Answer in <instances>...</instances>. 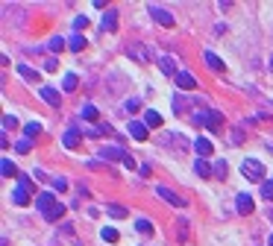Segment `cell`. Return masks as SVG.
Instances as JSON below:
<instances>
[{"label": "cell", "instance_id": "obj_1", "mask_svg": "<svg viewBox=\"0 0 273 246\" xmlns=\"http://www.w3.org/2000/svg\"><path fill=\"white\" fill-rule=\"evenodd\" d=\"M241 173H244L250 182H265V164H262L259 158H244Z\"/></svg>", "mask_w": 273, "mask_h": 246}, {"label": "cell", "instance_id": "obj_2", "mask_svg": "<svg viewBox=\"0 0 273 246\" xmlns=\"http://www.w3.org/2000/svg\"><path fill=\"white\" fill-rule=\"evenodd\" d=\"M147 9H150V15H153L156 23H162V26H174V15H171L168 9H162V6H156V3H150Z\"/></svg>", "mask_w": 273, "mask_h": 246}, {"label": "cell", "instance_id": "obj_3", "mask_svg": "<svg viewBox=\"0 0 273 246\" xmlns=\"http://www.w3.org/2000/svg\"><path fill=\"white\" fill-rule=\"evenodd\" d=\"M156 194H159V197H162L165 202H171L174 208H185V197H179V194H174L171 188H165V185H159V188H156Z\"/></svg>", "mask_w": 273, "mask_h": 246}, {"label": "cell", "instance_id": "obj_4", "mask_svg": "<svg viewBox=\"0 0 273 246\" xmlns=\"http://www.w3.org/2000/svg\"><path fill=\"white\" fill-rule=\"evenodd\" d=\"M159 144H162V147L174 144V150H188V141H185L182 135H176V132H165V135L159 138Z\"/></svg>", "mask_w": 273, "mask_h": 246}, {"label": "cell", "instance_id": "obj_5", "mask_svg": "<svg viewBox=\"0 0 273 246\" xmlns=\"http://www.w3.org/2000/svg\"><path fill=\"white\" fill-rule=\"evenodd\" d=\"M235 208H238V214H253V208H256V202H253V197L250 194H238L235 197Z\"/></svg>", "mask_w": 273, "mask_h": 246}, {"label": "cell", "instance_id": "obj_6", "mask_svg": "<svg viewBox=\"0 0 273 246\" xmlns=\"http://www.w3.org/2000/svg\"><path fill=\"white\" fill-rule=\"evenodd\" d=\"M79 141H82V132H79L76 126H71V129L62 135V144H65L68 150H76V147H79Z\"/></svg>", "mask_w": 273, "mask_h": 246}, {"label": "cell", "instance_id": "obj_7", "mask_svg": "<svg viewBox=\"0 0 273 246\" xmlns=\"http://www.w3.org/2000/svg\"><path fill=\"white\" fill-rule=\"evenodd\" d=\"M100 158H109V161H124L126 158V150L124 147H100Z\"/></svg>", "mask_w": 273, "mask_h": 246}, {"label": "cell", "instance_id": "obj_8", "mask_svg": "<svg viewBox=\"0 0 273 246\" xmlns=\"http://www.w3.org/2000/svg\"><path fill=\"white\" fill-rule=\"evenodd\" d=\"M35 205H38V211L41 214H47L53 205H56V194H50V191H44V194H38V200H35Z\"/></svg>", "mask_w": 273, "mask_h": 246}, {"label": "cell", "instance_id": "obj_9", "mask_svg": "<svg viewBox=\"0 0 273 246\" xmlns=\"http://www.w3.org/2000/svg\"><path fill=\"white\" fill-rule=\"evenodd\" d=\"M176 85H179L182 91H191V88L197 85V79H194L191 70H179V73H176Z\"/></svg>", "mask_w": 273, "mask_h": 246}, {"label": "cell", "instance_id": "obj_10", "mask_svg": "<svg viewBox=\"0 0 273 246\" xmlns=\"http://www.w3.org/2000/svg\"><path fill=\"white\" fill-rule=\"evenodd\" d=\"M159 67H162V73H165V76H174V79H176V73H179L171 56H159Z\"/></svg>", "mask_w": 273, "mask_h": 246}, {"label": "cell", "instance_id": "obj_11", "mask_svg": "<svg viewBox=\"0 0 273 246\" xmlns=\"http://www.w3.org/2000/svg\"><path fill=\"white\" fill-rule=\"evenodd\" d=\"M41 100H44V103H50L53 109L62 103V100H59V91H56V88H50V85H41Z\"/></svg>", "mask_w": 273, "mask_h": 246}, {"label": "cell", "instance_id": "obj_12", "mask_svg": "<svg viewBox=\"0 0 273 246\" xmlns=\"http://www.w3.org/2000/svg\"><path fill=\"white\" fill-rule=\"evenodd\" d=\"M221 123H223V114L221 112H206V129H212V132H218L221 129Z\"/></svg>", "mask_w": 273, "mask_h": 246}, {"label": "cell", "instance_id": "obj_13", "mask_svg": "<svg viewBox=\"0 0 273 246\" xmlns=\"http://www.w3.org/2000/svg\"><path fill=\"white\" fill-rule=\"evenodd\" d=\"M203 59H206V65H209L212 70H218V73H223V70H226V65L221 62V56H215L212 50H206V56H203Z\"/></svg>", "mask_w": 273, "mask_h": 246}, {"label": "cell", "instance_id": "obj_14", "mask_svg": "<svg viewBox=\"0 0 273 246\" xmlns=\"http://www.w3.org/2000/svg\"><path fill=\"white\" fill-rule=\"evenodd\" d=\"M129 135H132L135 141H144V138H147V123H141V120H132V123H129Z\"/></svg>", "mask_w": 273, "mask_h": 246}, {"label": "cell", "instance_id": "obj_15", "mask_svg": "<svg viewBox=\"0 0 273 246\" xmlns=\"http://www.w3.org/2000/svg\"><path fill=\"white\" fill-rule=\"evenodd\" d=\"M103 29H106V32H115V29H118V12H115V9H109V12L103 15Z\"/></svg>", "mask_w": 273, "mask_h": 246}, {"label": "cell", "instance_id": "obj_16", "mask_svg": "<svg viewBox=\"0 0 273 246\" xmlns=\"http://www.w3.org/2000/svg\"><path fill=\"white\" fill-rule=\"evenodd\" d=\"M194 150H197L200 158H206V156H212V141H209V138H197V141H194Z\"/></svg>", "mask_w": 273, "mask_h": 246}, {"label": "cell", "instance_id": "obj_17", "mask_svg": "<svg viewBox=\"0 0 273 246\" xmlns=\"http://www.w3.org/2000/svg\"><path fill=\"white\" fill-rule=\"evenodd\" d=\"M194 170H197V176H203V179L212 176V164H209L206 158H197V161H194Z\"/></svg>", "mask_w": 273, "mask_h": 246}, {"label": "cell", "instance_id": "obj_18", "mask_svg": "<svg viewBox=\"0 0 273 246\" xmlns=\"http://www.w3.org/2000/svg\"><path fill=\"white\" fill-rule=\"evenodd\" d=\"M144 123H147V129H159L162 126V114L159 112H147L144 114Z\"/></svg>", "mask_w": 273, "mask_h": 246}, {"label": "cell", "instance_id": "obj_19", "mask_svg": "<svg viewBox=\"0 0 273 246\" xmlns=\"http://www.w3.org/2000/svg\"><path fill=\"white\" fill-rule=\"evenodd\" d=\"M126 50H129V56H132L135 62H147V50H144V47H138V44H129Z\"/></svg>", "mask_w": 273, "mask_h": 246}, {"label": "cell", "instance_id": "obj_20", "mask_svg": "<svg viewBox=\"0 0 273 246\" xmlns=\"http://www.w3.org/2000/svg\"><path fill=\"white\" fill-rule=\"evenodd\" d=\"M18 73H21V76H24V79H26V82H38V73H35V70H32V67H26V65H24V62H21V65H18Z\"/></svg>", "mask_w": 273, "mask_h": 246}, {"label": "cell", "instance_id": "obj_21", "mask_svg": "<svg viewBox=\"0 0 273 246\" xmlns=\"http://www.w3.org/2000/svg\"><path fill=\"white\" fill-rule=\"evenodd\" d=\"M65 211H68V208H65L62 202H56V205H53V208H50L44 217H47V220H62V217H65Z\"/></svg>", "mask_w": 273, "mask_h": 246}, {"label": "cell", "instance_id": "obj_22", "mask_svg": "<svg viewBox=\"0 0 273 246\" xmlns=\"http://www.w3.org/2000/svg\"><path fill=\"white\" fill-rule=\"evenodd\" d=\"M12 202H15V205H26V202H29V194H26L24 188H15V194H12Z\"/></svg>", "mask_w": 273, "mask_h": 246}, {"label": "cell", "instance_id": "obj_23", "mask_svg": "<svg viewBox=\"0 0 273 246\" xmlns=\"http://www.w3.org/2000/svg\"><path fill=\"white\" fill-rule=\"evenodd\" d=\"M68 44H71V50H76V53H79V50H85V38H82V35H79V32H74V35H71V41H68Z\"/></svg>", "mask_w": 273, "mask_h": 246}, {"label": "cell", "instance_id": "obj_24", "mask_svg": "<svg viewBox=\"0 0 273 246\" xmlns=\"http://www.w3.org/2000/svg\"><path fill=\"white\" fill-rule=\"evenodd\" d=\"M24 135H26L29 141L38 138V135H41V123H26V126H24Z\"/></svg>", "mask_w": 273, "mask_h": 246}, {"label": "cell", "instance_id": "obj_25", "mask_svg": "<svg viewBox=\"0 0 273 246\" xmlns=\"http://www.w3.org/2000/svg\"><path fill=\"white\" fill-rule=\"evenodd\" d=\"M176 235H179V241H188V220L185 217L176 220Z\"/></svg>", "mask_w": 273, "mask_h": 246}, {"label": "cell", "instance_id": "obj_26", "mask_svg": "<svg viewBox=\"0 0 273 246\" xmlns=\"http://www.w3.org/2000/svg\"><path fill=\"white\" fill-rule=\"evenodd\" d=\"M100 238H103V241H109V244H118V241H121V235H118V229H109V226H106V229L100 232Z\"/></svg>", "mask_w": 273, "mask_h": 246}, {"label": "cell", "instance_id": "obj_27", "mask_svg": "<svg viewBox=\"0 0 273 246\" xmlns=\"http://www.w3.org/2000/svg\"><path fill=\"white\" fill-rule=\"evenodd\" d=\"M0 173H3V176H18V170H15V164H12L9 158L0 161Z\"/></svg>", "mask_w": 273, "mask_h": 246}, {"label": "cell", "instance_id": "obj_28", "mask_svg": "<svg viewBox=\"0 0 273 246\" xmlns=\"http://www.w3.org/2000/svg\"><path fill=\"white\" fill-rule=\"evenodd\" d=\"M82 117H85V120H97V117H100L97 106H82Z\"/></svg>", "mask_w": 273, "mask_h": 246}, {"label": "cell", "instance_id": "obj_29", "mask_svg": "<svg viewBox=\"0 0 273 246\" xmlns=\"http://www.w3.org/2000/svg\"><path fill=\"white\" fill-rule=\"evenodd\" d=\"M62 85H65V91H74V88H76V85H79V79H76V73H68V76H65V82H62Z\"/></svg>", "mask_w": 273, "mask_h": 246}, {"label": "cell", "instance_id": "obj_30", "mask_svg": "<svg viewBox=\"0 0 273 246\" xmlns=\"http://www.w3.org/2000/svg\"><path fill=\"white\" fill-rule=\"evenodd\" d=\"M135 229H138L141 235H153V226H150V220H135Z\"/></svg>", "mask_w": 273, "mask_h": 246}, {"label": "cell", "instance_id": "obj_31", "mask_svg": "<svg viewBox=\"0 0 273 246\" xmlns=\"http://www.w3.org/2000/svg\"><path fill=\"white\" fill-rule=\"evenodd\" d=\"M15 150H18V153H29V150H32V141H29V138H21V141L15 144Z\"/></svg>", "mask_w": 273, "mask_h": 246}, {"label": "cell", "instance_id": "obj_32", "mask_svg": "<svg viewBox=\"0 0 273 246\" xmlns=\"http://www.w3.org/2000/svg\"><path fill=\"white\" fill-rule=\"evenodd\" d=\"M226 173H229L226 161H218V164H215V176H218V179H226Z\"/></svg>", "mask_w": 273, "mask_h": 246}, {"label": "cell", "instance_id": "obj_33", "mask_svg": "<svg viewBox=\"0 0 273 246\" xmlns=\"http://www.w3.org/2000/svg\"><path fill=\"white\" fill-rule=\"evenodd\" d=\"M18 188H24L26 194H32V182H29V176H24V173H21V176H18Z\"/></svg>", "mask_w": 273, "mask_h": 246}, {"label": "cell", "instance_id": "obj_34", "mask_svg": "<svg viewBox=\"0 0 273 246\" xmlns=\"http://www.w3.org/2000/svg\"><path fill=\"white\" fill-rule=\"evenodd\" d=\"M174 112H176V114H185V100H182L179 94L174 97Z\"/></svg>", "mask_w": 273, "mask_h": 246}, {"label": "cell", "instance_id": "obj_35", "mask_svg": "<svg viewBox=\"0 0 273 246\" xmlns=\"http://www.w3.org/2000/svg\"><path fill=\"white\" fill-rule=\"evenodd\" d=\"M109 214L121 220V217H126V208H124V205H109Z\"/></svg>", "mask_w": 273, "mask_h": 246}, {"label": "cell", "instance_id": "obj_36", "mask_svg": "<svg viewBox=\"0 0 273 246\" xmlns=\"http://www.w3.org/2000/svg\"><path fill=\"white\" fill-rule=\"evenodd\" d=\"M262 197H265V200H273V179H268V182L262 185Z\"/></svg>", "mask_w": 273, "mask_h": 246}, {"label": "cell", "instance_id": "obj_37", "mask_svg": "<svg viewBox=\"0 0 273 246\" xmlns=\"http://www.w3.org/2000/svg\"><path fill=\"white\" fill-rule=\"evenodd\" d=\"M62 47H65V41H62L59 35H53V38H50V50H53V53H59Z\"/></svg>", "mask_w": 273, "mask_h": 246}, {"label": "cell", "instance_id": "obj_38", "mask_svg": "<svg viewBox=\"0 0 273 246\" xmlns=\"http://www.w3.org/2000/svg\"><path fill=\"white\" fill-rule=\"evenodd\" d=\"M74 26H76V29H85V26H88V18H85V15H79V18L74 21Z\"/></svg>", "mask_w": 273, "mask_h": 246}, {"label": "cell", "instance_id": "obj_39", "mask_svg": "<svg viewBox=\"0 0 273 246\" xmlns=\"http://www.w3.org/2000/svg\"><path fill=\"white\" fill-rule=\"evenodd\" d=\"M138 106H141L138 100H126V112H129V114H135V112H138Z\"/></svg>", "mask_w": 273, "mask_h": 246}, {"label": "cell", "instance_id": "obj_40", "mask_svg": "<svg viewBox=\"0 0 273 246\" xmlns=\"http://www.w3.org/2000/svg\"><path fill=\"white\" fill-rule=\"evenodd\" d=\"M15 123H18V120H15V117H12V114H6V117H3V129H12V126H15Z\"/></svg>", "mask_w": 273, "mask_h": 246}, {"label": "cell", "instance_id": "obj_41", "mask_svg": "<svg viewBox=\"0 0 273 246\" xmlns=\"http://www.w3.org/2000/svg\"><path fill=\"white\" fill-rule=\"evenodd\" d=\"M232 144H244V132H241V129L232 132Z\"/></svg>", "mask_w": 273, "mask_h": 246}, {"label": "cell", "instance_id": "obj_42", "mask_svg": "<svg viewBox=\"0 0 273 246\" xmlns=\"http://www.w3.org/2000/svg\"><path fill=\"white\" fill-rule=\"evenodd\" d=\"M124 167H129V170H138V164L132 161V156H129V153H126V158H124Z\"/></svg>", "mask_w": 273, "mask_h": 246}, {"label": "cell", "instance_id": "obj_43", "mask_svg": "<svg viewBox=\"0 0 273 246\" xmlns=\"http://www.w3.org/2000/svg\"><path fill=\"white\" fill-rule=\"evenodd\" d=\"M138 173H141V176H150L153 170H150V164H141V167H138Z\"/></svg>", "mask_w": 273, "mask_h": 246}, {"label": "cell", "instance_id": "obj_44", "mask_svg": "<svg viewBox=\"0 0 273 246\" xmlns=\"http://www.w3.org/2000/svg\"><path fill=\"white\" fill-rule=\"evenodd\" d=\"M53 185H56V191H65V188H68V182H65V179H56Z\"/></svg>", "mask_w": 273, "mask_h": 246}, {"label": "cell", "instance_id": "obj_45", "mask_svg": "<svg viewBox=\"0 0 273 246\" xmlns=\"http://www.w3.org/2000/svg\"><path fill=\"white\" fill-rule=\"evenodd\" d=\"M268 244H271V246H273V235H271V241H268Z\"/></svg>", "mask_w": 273, "mask_h": 246}, {"label": "cell", "instance_id": "obj_46", "mask_svg": "<svg viewBox=\"0 0 273 246\" xmlns=\"http://www.w3.org/2000/svg\"><path fill=\"white\" fill-rule=\"evenodd\" d=\"M271 67H273V59H271Z\"/></svg>", "mask_w": 273, "mask_h": 246}]
</instances>
